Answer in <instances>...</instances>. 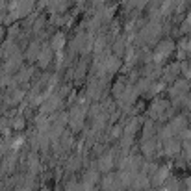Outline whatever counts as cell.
Returning <instances> with one entry per match:
<instances>
[{
	"label": "cell",
	"mask_w": 191,
	"mask_h": 191,
	"mask_svg": "<svg viewBox=\"0 0 191 191\" xmlns=\"http://www.w3.org/2000/svg\"><path fill=\"white\" fill-rule=\"evenodd\" d=\"M178 149H180V147H178L176 141H169V143H167V152H169V154H171V152H178Z\"/></svg>",
	"instance_id": "cell-1"
},
{
	"label": "cell",
	"mask_w": 191,
	"mask_h": 191,
	"mask_svg": "<svg viewBox=\"0 0 191 191\" xmlns=\"http://www.w3.org/2000/svg\"><path fill=\"white\" fill-rule=\"evenodd\" d=\"M167 176V169L163 167V169H160V175H156V178H154V184H160L163 178Z\"/></svg>",
	"instance_id": "cell-2"
},
{
	"label": "cell",
	"mask_w": 191,
	"mask_h": 191,
	"mask_svg": "<svg viewBox=\"0 0 191 191\" xmlns=\"http://www.w3.org/2000/svg\"><path fill=\"white\" fill-rule=\"evenodd\" d=\"M188 184H189V191H191V178H189V182H188Z\"/></svg>",
	"instance_id": "cell-3"
}]
</instances>
